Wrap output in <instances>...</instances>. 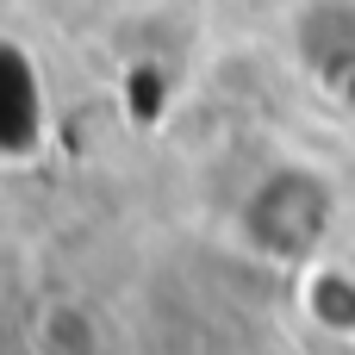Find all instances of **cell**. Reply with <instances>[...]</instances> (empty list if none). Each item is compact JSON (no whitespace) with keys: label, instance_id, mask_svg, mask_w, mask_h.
<instances>
[{"label":"cell","instance_id":"6da1fadb","mask_svg":"<svg viewBox=\"0 0 355 355\" xmlns=\"http://www.w3.org/2000/svg\"><path fill=\"white\" fill-rule=\"evenodd\" d=\"M331 231V187L312 168H281L243 206V237L275 262H306Z\"/></svg>","mask_w":355,"mask_h":355},{"label":"cell","instance_id":"7a4b0ae2","mask_svg":"<svg viewBox=\"0 0 355 355\" xmlns=\"http://www.w3.org/2000/svg\"><path fill=\"white\" fill-rule=\"evenodd\" d=\"M306 312L318 331L331 337H355V275L349 268H306Z\"/></svg>","mask_w":355,"mask_h":355}]
</instances>
